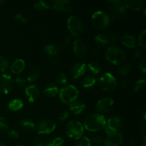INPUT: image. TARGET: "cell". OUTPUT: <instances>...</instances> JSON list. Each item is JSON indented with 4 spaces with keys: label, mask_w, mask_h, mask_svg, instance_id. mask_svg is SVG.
Returning <instances> with one entry per match:
<instances>
[{
    "label": "cell",
    "mask_w": 146,
    "mask_h": 146,
    "mask_svg": "<svg viewBox=\"0 0 146 146\" xmlns=\"http://www.w3.org/2000/svg\"><path fill=\"white\" fill-rule=\"evenodd\" d=\"M123 141V137L121 133L118 132L115 133L107 135L105 140H104V146H121Z\"/></svg>",
    "instance_id": "obj_13"
},
{
    "label": "cell",
    "mask_w": 146,
    "mask_h": 146,
    "mask_svg": "<svg viewBox=\"0 0 146 146\" xmlns=\"http://www.w3.org/2000/svg\"><path fill=\"white\" fill-rule=\"evenodd\" d=\"M121 41L125 46L129 48H134L137 45V40L135 37L130 34L124 35L121 38Z\"/></svg>",
    "instance_id": "obj_21"
},
{
    "label": "cell",
    "mask_w": 146,
    "mask_h": 146,
    "mask_svg": "<svg viewBox=\"0 0 146 146\" xmlns=\"http://www.w3.org/2000/svg\"><path fill=\"white\" fill-rule=\"evenodd\" d=\"M71 42H72V41H71V36L69 35L66 36L64 37V39L62 40L61 44H60V47H61V49L63 50L68 49V47H69L70 45H71Z\"/></svg>",
    "instance_id": "obj_34"
},
{
    "label": "cell",
    "mask_w": 146,
    "mask_h": 146,
    "mask_svg": "<svg viewBox=\"0 0 146 146\" xmlns=\"http://www.w3.org/2000/svg\"><path fill=\"white\" fill-rule=\"evenodd\" d=\"M8 123L4 117H0V131H5L8 129Z\"/></svg>",
    "instance_id": "obj_39"
},
{
    "label": "cell",
    "mask_w": 146,
    "mask_h": 146,
    "mask_svg": "<svg viewBox=\"0 0 146 146\" xmlns=\"http://www.w3.org/2000/svg\"><path fill=\"white\" fill-rule=\"evenodd\" d=\"M24 68H25V62L24 60L18 58L11 64L10 66V71L14 74H19L24 71Z\"/></svg>",
    "instance_id": "obj_19"
},
{
    "label": "cell",
    "mask_w": 146,
    "mask_h": 146,
    "mask_svg": "<svg viewBox=\"0 0 146 146\" xmlns=\"http://www.w3.org/2000/svg\"><path fill=\"white\" fill-rule=\"evenodd\" d=\"M24 106V103L21 99L15 98L13 99L8 104V108L11 111H18L21 110Z\"/></svg>",
    "instance_id": "obj_26"
},
{
    "label": "cell",
    "mask_w": 146,
    "mask_h": 146,
    "mask_svg": "<svg viewBox=\"0 0 146 146\" xmlns=\"http://www.w3.org/2000/svg\"><path fill=\"white\" fill-rule=\"evenodd\" d=\"M73 48L76 55L79 58H84L86 54V46L81 38H76L73 43Z\"/></svg>",
    "instance_id": "obj_14"
},
{
    "label": "cell",
    "mask_w": 146,
    "mask_h": 146,
    "mask_svg": "<svg viewBox=\"0 0 146 146\" xmlns=\"http://www.w3.org/2000/svg\"><path fill=\"white\" fill-rule=\"evenodd\" d=\"M145 78H141V79H138V81H135V83L134 84L133 89L135 92H140V91H142L143 89L145 87Z\"/></svg>",
    "instance_id": "obj_33"
},
{
    "label": "cell",
    "mask_w": 146,
    "mask_h": 146,
    "mask_svg": "<svg viewBox=\"0 0 146 146\" xmlns=\"http://www.w3.org/2000/svg\"><path fill=\"white\" fill-rule=\"evenodd\" d=\"M66 133L68 138L79 140L81 137H83L84 126L79 121H71L67 124L66 128Z\"/></svg>",
    "instance_id": "obj_4"
},
{
    "label": "cell",
    "mask_w": 146,
    "mask_h": 146,
    "mask_svg": "<svg viewBox=\"0 0 146 146\" xmlns=\"http://www.w3.org/2000/svg\"><path fill=\"white\" fill-rule=\"evenodd\" d=\"M14 19L16 21H19V22H21V23H27V19L22 14H17V15L14 17Z\"/></svg>",
    "instance_id": "obj_45"
},
{
    "label": "cell",
    "mask_w": 146,
    "mask_h": 146,
    "mask_svg": "<svg viewBox=\"0 0 146 146\" xmlns=\"http://www.w3.org/2000/svg\"><path fill=\"white\" fill-rule=\"evenodd\" d=\"M34 146H46V144L45 143H43L41 142V141H38V139L35 142V145H34Z\"/></svg>",
    "instance_id": "obj_48"
},
{
    "label": "cell",
    "mask_w": 146,
    "mask_h": 146,
    "mask_svg": "<svg viewBox=\"0 0 146 146\" xmlns=\"http://www.w3.org/2000/svg\"><path fill=\"white\" fill-rule=\"evenodd\" d=\"M78 142L81 144L83 146H91V142L90 141L89 138H87V137H81L79 139Z\"/></svg>",
    "instance_id": "obj_41"
},
{
    "label": "cell",
    "mask_w": 146,
    "mask_h": 146,
    "mask_svg": "<svg viewBox=\"0 0 146 146\" xmlns=\"http://www.w3.org/2000/svg\"><path fill=\"white\" fill-rule=\"evenodd\" d=\"M95 42L98 47L104 48L109 44V38L104 34H100L95 36Z\"/></svg>",
    "instance_id": "obj_24"
},
{
    "label": "cell",
    "mask_w": 146,
    "mask_h": 146,
    "mask_svg": "<svg viewBox=\"0 0 146 146\" xmlns=\"http://www.w3.org/2000/svg\"><path fill=\"white\" fill-rule=\"evenodd\" d=\"M39 77V71L35 67H33L29 71L27 74V80L29 82H35Z\"/></svg>",
    "instance_id": "obj_27"
},
{
    "label": "cell",
    "mask_w": 146,
    "mask_h": 146,
    "mask_svg": "<svg viewBox=\"0 0 146 146\" xmlns=\"http://www.w3.org/2000/svg\"><path fill=\"white\" fill-rule=\"evenodd\" d=\"M135 145H136V142L134 141H132L128 144V146H135Z\"/></svg>",
    "instance_id": "obj_50"
},
{
    "label": "cell",
    "mask_w": 146,
    "mask_h": 146,
    "mask_svg": "<svg viewBox=\"0 0 146 146\" xmlns=\"http://www.w3.org/2000/svg\"><path fill=\"white\" fill-rule=\"evenodd\" d=\"M128 81H127V80H125V79H124V80H123L122 81H121V87L122 88H126L127 87H128Z\"/></svg>",
    "instance_id": "obj_47"
},
{
    "label": "cell",
    "mask_w": 146,
    "mask_h": 146,
    "mask_svg": "<svg viewBox=\"0 0 146 146\" xmlns=\"http://www.w3.org/2000/svg\"><path fill=\"white\" fill-rule=\"evenodd\" d=\"M145 37H146V30L145 29L141 33L139 37H138V44H139V45L141 46V47H142V48H144V49L146 48Z\"/></svg>",
    "instance_id": "obj_37"
},
{
    "label": "cell",
    "mask_w": 146,
    "mask_h": 146,
    "mask_svg": "<svg viewBox=\"0 0 146 146\" xmlns=\"http://www.w3.org/2000/svg\"><path fill=\"white\" fill-rule=\"evenodd\" d=\"M94 146H101V145H94Z\"/></svg>",
    "instance_id": "obj_58"
},
{
    "label": "cell",
    "mask_w": 146,
    "mask_h": 146,
    "mask_svg": "<svg viewBox=\"0 0 146 146\" xmlns=\"http://www.w3.org/2000/svg\"><path fill=\"white\" fill-rule=\"evenodd\" d=\"M51 7V4L48 1H39L36 2L34 4V7L37 10L42 11V10H46L49 9Z\"/></svg>",
    "instance_id": "obj_30"
},
{
    "label": "cell",
    "mask_w": 146,
    "mask_h": 146,
    "mask_svg": "<svg viewBox=\"0 0 146 146\" xmlns=\"http://www.w3.org/2000/svg\"><path fill=\"white\" fill-rule=\"evenodd\" d=\"M122 125V120L118 116H113L108 118L104 128L105 133L107 135L118 133Z\"/></svg>",
    "instance_id": "obj_9"
},
{
    "label": "cell",
    "mask_w": 146,
    "mask_h": 146,
    "mask_svg": "<svg viewBox=\"0 0 146 146\" xmlns=\"http://www.w3.org/2000/svg\"><path fill=\"white\" fill-rule=\"evenodd\" d=\"M68 117H69V113H68V111H64L59 114V115L58 117V120L60 121H66Z\"/></svg>",
    "instance_id": "obj_42"
},
{
    "label": "cell",
    "mask_w": 146,
    "mask_h": 146,
    "mask_svg": "<svg viewBox=\"0 0 146 146\" xmlns=\"http://www.w3.org/2000/svg\"><path fill=\"white\" fill-rule=\"evenodd\" d=\"M17 146H25V145H17Z\"/></svg>",
    "instance_id": "obj_57"
},
{
    "label": "cell",
    "mask_w": 146,
    "mask_h": 146,
    "mask_svg": "<svg viewBox=\"0 0 146 146\" xmlns=\"http://www.w3.org/2000/svg\"><path fill=\"white\" fill-rule=\"evenodd\" d=\"M92 24L98 29H104L109 26L110 17L104 11H97L91 17Z\"/></svg>",
    "instance_id": "obj_6"
},
{
    "label": "cell",
    "mask_w": 146,
    "mask_h": 146,
    "mask_svg": "<svg viewBox=\"0 0 146 146\" xmlns=\"http://www.w3.org/2000/svg\"><path fill=\"white\" fill-rule=\"evenodd\" d=\"M118 36L115 35V34H113V35L111 36V41L113 43V44H115V43H116V41H117V40H118Z\"/></svg>",
    "instance_id": "obj_49"
},
{
    "label": "cell",
    "mask_w": 146,
    "mask_h": 146,
    "mask_svg": "<svg viewBox=\"0 0 146 146\" xmlns=\"http://www.w3.org/2000/svg\"><path fill=\"white\" fill-rule=\"evenodd\" d=\"M4 0H0V7H1V6L4 4Z\"/></svg>",
    "instance_id": "obj_53"
},
{
    "label": "cell",
    "mask_w": 146,
    "mask_h": 146,
    "mask_svg": "<svg viewBox=\"0 0 146 146\" xmlns=\"http://www.w3.org/2000/svg\"><path fill=\"white\" fill-rule=\"evenodd\" d=\"M106 58L111 64L119 65L125 61V54L121 48L115 46H111L106 50Z\"/></svg>",
    "instance_id": "obj_2"
},
{
    "label": "cell",
    "mask_w": 146,
    "mask_h": 146,
    "mask_svg": "<svg viewBox=\"0 0 146 146\" xmlns=\"http://www.w3.org/2000/svg\"><path fill=\"white\" fill-rule=\"evenodd\" d=\"M13 88V81L11 76L4 73L0 76V93L7 94Z\"/></svg>",
    "instance_id": "obj_11"
},
{
    "label": "cell",
    "mask_w": 146,
    "mask_h": 146,
    "mask_svg": "<svg viewBox=\"0 0 146 146\" xmlns=\"http://www.w3.org/2000/svg\"><path fill=\"white\" fill-rule=\"evenodd\" d=\"M25 94L27 97L28 101L30 103H33L38 99L40 95V91L38 86L34 84L28 86L25 88Z\"/></svg>",
    "instance_id": "obj_15"
},
{
    "label": "cell",
    "mask_w": 146,
    "mask_h": 146,
    "mask_svg": "<svg viewBox=\"0 0 146 146\" xmlns=\"http://www.w3.org/2000/svg\"><path fill=\"white\" fill-rule=\"evenodd\" d=\"M56 81L57 84L61 85H65L67 83V77L66 74L63 72H59L56 76Z\"/></svg>",
    "instance_id": "obj_36"
},
{
    "label": "cell",
    "mask_w": 146,
    "mask_h": 146,
    "mask_svg": "<svg viewBox=\"0 0 146 146\" xmlns=\"http://www.w3.org/2000/svg\"><path fill=\"white\" fill-rule=\"evenodd\" d=\"M20 126L24 131L27 132H33L36 130V125L29 119H23L20 122Z\"/></svg>",
    "instance_id": "obj_25"
},
{
    "label": "cell",
    "mask_w": 146,
    "mask_h": 146,
    "mask_svg": "<svg viewBox=\"0 0 146 146\" xmlns=\"http://www.w3.org/2000/svg\"><path fill=\"white\" fill-rule=\"evenodd\" d=\"M125 9L132 11H139L143 6V2L140 0H126L123 2Z\"/></svg>",
    "instance_id": "obj_20"
},
{
    "label": "cell",
    "mask_w": 146,
    "mask_h": 146,
    "mask_svg": "<svg viewBox=\"0 0 146 146\" xmlns=\"http://www.w3.org/2000/svg\"><path fill=\"white\" fill-rule=\"evenodd\" d=\"M86 108V105L83 101L76 99L69 104V109L75 115L81 114Z\"/></svg>",
    "instance_id": "obj_18"
},
{
    "label": "cell",
    "mask_w": 146,
    "mask_h": 146,
    "mask_svg": "<svg viewBox=\"0 0 146 146\" xmlns=\"http://www.w3.org/2000/svg\"><path fill=\"white\" fill-rule=\"evenodd\" d=\"M138 67H139V69L141 70V71L143 73V75H145V72H146L145 57H143V58L141 60V61H140L139 63V65H138Z\"/></svg>",
    "instance_id": "obj_40"
},
{
    "label": "cell",
    "mask_w": 146,
    "mask_h": 146,
    "mask_svg": "<svg viewBox=\"0 0 146 146\" xmlns=\"http://www.w3.org/2000/svg\"><path fill=\"white\" fill-rule=\"evenodd\" d=\"M58 92H59V91H58V87L54 83H51V84H48L44 91V95L49 97L56 96Z\"/></svg>",
    "instance_id": "obj_23"
},
{
    "label": "cell",
    "mask_w": 146,
    "mask_h": 146,
    "mask_svg": "<svg viewBox=\"0 0 146 146\" xmlns=\"http://www.w3.org/2000/svg\"><path fill=\"white\" fill-rule=\"evenodd\" d=\"M106 123L105 117L99 113H92L84 120V127L91 132H98L104 129Z\"/></svg>",
    "instance_id": "obj_1"
},
{
    "label": "cell",
    "mask_w": 146,
    "mask_h": 146,
    "mask_svg": "<svg viewBox=\"0 0 146 146\" xmlns=\"http://www.w3.org/2000/svg\"><path fill=\"white\" fill-rule=\"evenodd\" d=\"M141 146H146V143H143V145Z\"/></svg>",
    "instance_id": "obj_56"
},
{
    "label": "cell",
    "mask_w": 146,
    "mask_h": 146,
    "mask_svg": "<svg viewBox=\"0 0 146 146\" xmlns=\"http://www.w3.org/2000/svg\"><path fill=\"white\" fill-rule=\"evenodd\" d=\"M56 124L54 121L50 119H43L37 123L36 128L38 134L41 135H48L51 133L56 129Z\"/></svg>",
    "instance_id": "obj_10"
},
{
    "label": "cell",
    "mask_w": 146,
    "mask_h": 146,
    "mask_svg": "<svg viewBox=\"0 0 146 146\" xmlns=\"http://www.w3.org/2000/svg\"><path fill=\"white\" fill-rule=\"evenodd\" d=\"M98 83L101 89L106 92L113 91L117 87L116 78L109 72L102 74L99 78Z\"/></svg>",
    "instance_id": "obj_5"
},
{
    "label": "cell",
    "mask_w": 146,
    "mask_h": 146,
    "mask_svg": "<svg viewBox=\"0 0 146 146\" xmlns=\"http://www.w3.org/2000/svg\"><path fill=\"white\" fill-rule=\"evenodd\" d=\"M67 27L70 34L74 36H78L82 34L84 27L81 21L76 16H71L67 21Z\"/></svg>",
    "instance_id": "obj_8"
},
{
    "label": "cell",
    "mask_w": 146,
    "mask_h": 146,
    "mask_svg": "<svg viewBox=\"0 0 146 146\" xmlns=\"http://www.w3.org/2000/svg\"><path fill=\"white\" fill-rule=\"evenodd\" d=\"M0 146H6V145H4V144H3V143H0Z\"/></svg>",
    "instance_id": "obj_55"
},
{
    "label": "cell",
    "mask_w": 146,
    "mask_h": 146,
    "mask_svg": "<svg viewBox=\"0 0 146 146\" xmlns=\"http://www.w3.org/2000/svg\"><path fill=\"white\" fill-rule=\"evenodd\" d=\"M88 68L90 72L92 74H99L101 70V66L98 62L92 61L89 63L88 65Z\"/></svg>",
    "instance_id": "obj_29"
},
{
    "label": "cell",
    "mask_w": 146,
    "mask_h": 146,
    "mask_svg": "<svg viewBox=\"0 0 146 146\" xmlns=\"http://www.w3.org/2000/svg\"><path fill=\"white\" fill-rule=\"evenodd\" d=\"M131 66L130 64H125V65L122 66L120 67L118 71V74L120 76L124 77L126 76L128 74V73L131 71Z\"/></svg>",
    "instance_id": "obj_32"
},
{
    "label": "cell",
    "mask_w": 146,
    "mask_h": 146,
    "mask_svg": "<svg viewBox=\"0 0 146 146\" xmlns=\"http://www.w3.org/2000/svg\"><path fill=\"white\" fill-rule=\"evenodd\" d=\"M114 104L113 99L111 98H104L98 100L96 108L100 113H107L110 111Z\"/></svg>",
    "instance_id": "obj_12"
},
{
    "label": "cell",
    "mask_w": 146,
    "mask_h": 146,
    "mask_svg": "<svg viewBox=\"0 0 146 146\" xmlns=\"http://www.w3.org/2000/svg\"><path fill=\"white\" fill-rule=\"evenodd\" d=\"M141 55H142V52H141V51L140 49H137L135 50V52H134V58H139V57L141 56Z\"/></svg>",
    "instance_id": "obj_46"
},
{
    "label": "cell",
    "mask_w": 146,
    "mask_h": 146,
    "mask_svg": "<svg viewBox=\"0 0 146 146\" xmlns=\"http://www.w3.org/2000/svg\"><path fill=\"white\" fill-rule=\"evenodd\" d=\"M44 52L46 54L47 56L50 57L55 56L58 53V48L54 44H47L44 46Z\"/></svg>",
    "instance_id": "obj_28"
},
{
    "label": "cell",
    "mask_w": 146,
    "mask_h": 146,
    "mask_svg": "<svg viewBox=\"0 0 146 146\" xmlns=\"http://www.w3.org/2000/svg\"><path fill=\"white\" fill-rule=\"evenodd\" d=\"M93 55H94V56H98V51H94V52H93Z\"/></svg>",
    "instance_id": "obj_52"
},
{
    "label": "cell",
    "mask_w": 146,
    "mask_h": 146,
    "mask_svg": "<svg viewBox=\"0 0 146 146\" xmlns=\"http://www.w3.org/2000/svg\"><path fill=\"white\" fill-rule=\"evenodd\" d=\"M64 141L62 138L57 137V138H53L50 140L48 142L46 143V146H63Z\"/></svg>",
    "instance_id": "obj_31"
},
{
    "label": "cell",
    "mask_w": 146,
    "mask_h": 146,
    "mask_svg": "<svg viewBox=\"0 0 146 146\" xmlns=\"http://www.w3.org/2000/svg\"><path fill=\"white\" fill-rule=\"evenodd\" d=\"M79 91L78 88L74 85H68L64 86L59 91L60 99L64 104H70L78 99Z\"/></svg>",
    "instance_id": "obj_3"
},
{
    "label": "cell",
    "mask_w": 146,
    "mask_h": 146,
    "mask_svg": "<svg viewBox=\"0 0 146 146\" xmlns=\"http://www.w3.org/2000/svg\"><path fill=\"white\" fill-rule=\"evenodd\" d=\"M96 83V79L93 75H88L81 80V86L84 88H90Z\"/></svg>",
    "instance_id": "obj_22"
},
{
    "label": "cell",
    "mask_w": 146,
    "mask_h": 146,
    "mask_svg": "<svg viewBox=\"0 0 146 146\" xmlns=\"http://www.w3.org/2000/svg\"><path fill=\"white\" fill-rule=\"evenodd\" d=\"M111 10V18L114 20H118L124 17L126 9L122 1L119 0H112L108 1Z\"/></svg>",
    "instance_id": "obj_7"
},
{
    "label": "cell",
    "mask_w": 146,
    "mask_h": 146,
    "mask_svg": "<svg viewBox=\"0 0 146 146\" xmlns=\"http://www.w3.org/2000/svg\"><path fill=\"white\" fill-rule=\"evenodd\" d=\"M7 136L9 138H12V139H17L19 137V134L15 130H10L7 132Z\"/></svg>",
    "instance_id": "obj_44"
},
{
    "label": "cell",
    "mask_w": 146,
    "mask_h": 146,
    "mask_svg": "<svg viewBox=\"0 0 146 146\" xmlns=\"http://www.w3.org/2000/svg\"><path fill=\"white\" fill-rule=\"evenodd\" d=\"M9 66V61L4 56H0V71L4 73L7 71Z\"/></svg>",
    "instance_id": "obj_35"
},
{
    "label": "cell",
    "mask_w": 146,
    "mask_h": 146,
    "mask_svg": "<svg viewBox=\"0 0 146 146\" xmlns=\"http://www.w3.org/2000/svg\"><path fill=\"white\" fill-rule=\"evenodd\" d=\"M75 146H83L82 145H81V143H80L79 142H78V143H77L76 144V145H75Z\"/></svg>",
    "instance_id": "obj_54"
},
{
    "label": "cell",
    "mask_w": 146,
    "mask_h": 146,
    "mask_svg": "<svg viewBox=\"0 0 146 146\" xmlns=\"http://www.w3.org/2000/svg\"><path fill=\"white\" fill-rule=\"evenodd\" d=\"M51 7L56 11L67 12L71 10V4L66 0H56L51 3Z\"/></svg>",
    "instance_id": "obj_17"
},
{
    "label": "cell",
    "mask_w": 146,
    "mask_h": 146,
    "mask_svg": "<svg viewBox=\"0 0 146 146\" xmlns=\"http://www.w3.org/2000/svg\"><path fill=\"white\" fill-rule=\"evenodd\" d=\"M86 65L84 63L77 62L73 65L71 69V76L74 79H77L82 76L86 72Z\"/></svg>",
    "instance_id": "obj_16"
},
{
    "label": "cell",
    "mask_w": 146,
    "mask_h": 146,
    "mask_svg": "<svg viewBox=\"0 0 146 146\" xmlns=\"http://www.w3.org/2000/svg\"><path fill=\"white\" fill-rule=\"evenodd\" d=\"M16 84L19 86H23L25 85L27 82V78H24V77L22 76H17L15 79Z\"/></svg>",
    "instance_id": "obj_43"
},
{
    "label": "cell",
    "mask_w": 146,
    "mask_h": 146,
    "mask_svg": "<svg viewBox=\"0 0 146 146\" xmlns=\"http://www.w3.org/2000/svg\"><path fill=\"white\" fill-rule=\"evenodd\" d=\"M53 64H54V66H56L58 64V63L56 60H54V61H53Z\"/></svg>",
    "instance_id": "obj_51"
},
{
    "label": "cell",
    "mask_w": 146,
    "mask_h": 146,
    "mask_svg": "<svg viewBox=\"0 0 146 146\" xmlns=\"http://www.w3.org/2000/svg\"><path fill=\"white\" fill-rule=\"evenodd\" d=\"M89 139L91 141V143H94L100 144L104 142V138H103V137L101 135H98V134H95V135H91V137Z\"/></svg>",
    "instance_id": "obj_38"
}]
</instances>
